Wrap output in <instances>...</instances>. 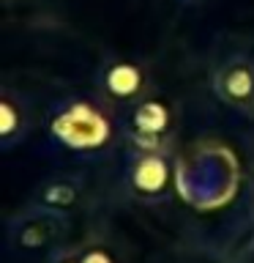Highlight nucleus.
I'll list each match as a JSON object with an SVG mask.
<instances>
[{"label": "nucleus", "instance_id": "f257e3e1", "mask_svg": "<svg viewBox=\"0 0 254 263\" xmlns=\"http://www.w3.org/2000/svg\"><path fill=\"white\" fill-rule=\"evenodd\" d=\"M47 135L71 156L101 159L123 137V126L120 115L98 96H69L49 107Z\"/></svg>", "mask_w": 254, "mask_h": 263}, {"label": "nucleus", "instance_id": "f03ea898", "mask_svg": "<svg viewBox=\"0 0 254 263\" xmlns=\"http://www.w3.org/2000/svg\"><path fill=\"white\" fill-rule=\"evenodd\" d=\"M153 93L147 63L134 55H107L96 71V96L118 115L129 112Z\"/></svg>", "mask_w": 254, "mask_h": 263}, {"label": "nucleus", "instance_id": "7ed1b4c3", "mask_svg": "<svg viewBox=\"0 0 254 263\" xmlns=\"http://www.w3.org/2000/svg\"><path fill=\"white\" fill-rule=\"evenodd\" d=\"M69 233V219L60 211L44 209V205H28L22 214L8 219L6 241L8 250L22 258H49L63 247V238Z\"/></svg>", "mask_w": 254, "mask_h": 263}, {"label": "nucleus", "instance_id": "20e7f679", "mask_svg": "<svg viewBox=\"0 0 254 263\" xmlns=\"http://www.w3.org/2000/svg\"><path fill=\"white\" fill-rule=\"evenodd\" d=\"M123 186L139 203L167 200L175 186V162L170 148H134L123 164Z\"/></svg>", "mask_w": 254, "mask_h": 263}, {"label": "nucleus", "instance_id": "39448f33", "mask_svg": "<svg viewBox=\"0 0 254 263\" xmlns=\"http://www.w3.org/2000/svg\"><path fill=\"white\" fill-rule=\"evenodd\" d=\"M123 137L134 148H170L178 129V115L161 96H147L120 115Z\"/></svg>", "mask_w": 254, "mask_h": 263}, {"label": "nucleus", "instance_id": "423d86ee", "mask_svg": "<svg viewBox=\"0 0 254 263\" xmlns=\"http://www.w3.org/2000/svg\"><path fill=\"white\" fill-rule=\"evenodd\" d=\"M210 88L221 102L243 115H254V52L232 49L210 71Z\"/></svg>", "mask_w": 254, "mask_h": 263}, {"label": "nucleus", "instance_id": "0eeeda50", "mask_svg": "<svg viewBox=\"0 0 254 263\" xmlns=\"http://www.w3.org/2000/svg\"><path fill=\"white\" fill-rule=\"evenodd\" d=\"M33 123L30 99L16 88H3L0 93V148L8 151L16 143H22Z\"/></svg>", "mask_w": 254, "mask_h": 263}, {"label": "nucleus", "instance_id": "6e6552de", "mask_svg": "<svg viewBox=\"0 0 254 263\" xmlns=\"http://www.w3.org/2000/svg\"><path fill=\"white\" fill-rule=\"evenodd\" d=\"M82 200H85V184H82V178L71 176V173H60V176L44 178L30 195L33 205H44V209L60 211L66 217L74 209H79Z\"/></svg>", "mask_w": 254, "mask_h": 263}, {"label": "nucleus", "instance_id": "1a4fd4ad", "mask_svg": "<svg viewBox=\"0 0 254 263\" xmlns=\"http://www.w3.org/2000/svg\"><path fill=\"white\" fill-rule=\"evenodd\" d=\"M79 260L82 263H120L118 250L107 241V238H90V241L79 244Z\"/></svg>", "mask_w": 254, "mask_h": 263}, {"label": "nucleus", "instance_id": "9d476101", "mask_svg": "<svg viewBox=\"0 0 254 263\" xmlns=\"http://www.w3.org/2000/svg\"><path fill=\"white\" fill-rule=\"evenodd\" d=\"M44 263H82L77 247H60L57 252H52Z\"/></svg>", "mask_w": 254, "mask_h": 263}, {"label": "nucleus", "instance_id": "9b49d317", "mask_svg": "<svg viewBox=\"0 0 254 263\" xmlns=\"http://www.w3.org/2000/svg\"><path fill=\"white\" fill-rule=\"evenodd\" d=\"M175 3H180V6H188V8H197V6H202L205 0H175Z\"/></svg>", "mask_w": 254, "mask_h": 263}]
</instances>
